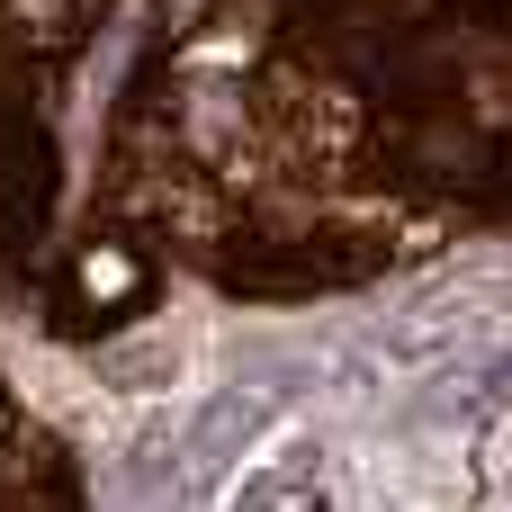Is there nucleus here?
Segmentation results:
<instances>
[{"label":"nucleus","mask_w":512,"mask_h":512,"mask_svg":"<svg viewBox=\"0 0 512 512\" xmlns=\"http://www.w3.org/2000/svg\"><path fill=\"white\" fill-rule=\"evenodd\" d=\"M315 477H324L315 432H279L261 459H243V477L225 486V504H216V512H306Z\"/></svg>","instance_id":"obj_1"}]
</instances>
